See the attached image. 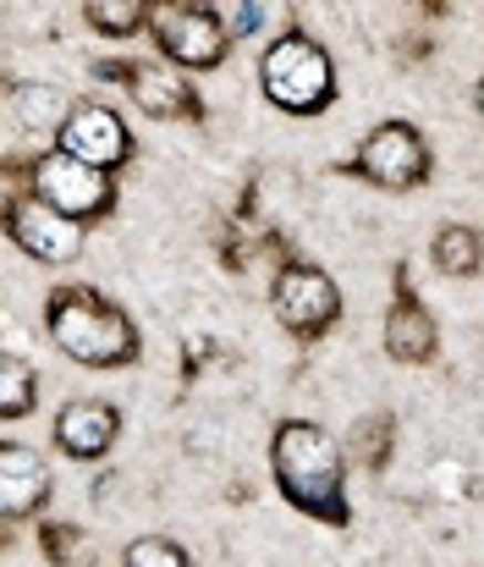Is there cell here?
<instances>
[{"instance_id":"1","label":"cell","mask_w":484,"mask_h":567,"mask_svg":"<svg viewBox=\"0 0 484 567\" xmlns=\"http://www.w3.org/2000/svg\"><path fill=\"white\" fill-rule=\"evenodd\" d=\"M270 468H276V485L281 496L320 518V524H352V507H347V457L336 446V435L315 424V419H287L276 424V441H270Z\"/></svg>"},{"instance_id":"2","label":"cell","mask_w":484,"mask_h":567,"mask_svg":"<svg viewBox=\"0 0 484 567\" xmlns=\"http://www.w3.org/2000/svg\"><path fill=\"white\" fill-rule=\"evenodd\" d=\"M50 342L83 370H122L138 359V326L89 287H55L44 303Z\"/></svg>"},{"instance_id":"3","label":"cell","mask_w":484,"mask_h":567,"mask_svg":"<svg viewBox=\"0 0 484 567\" xmlns=\"http://www.w3.org/2000/svg\"><path fill=\"white\" fill-rule=\"evenodd\" d=\"M259 89L287 116H320L336 100V61L325 55L320 39L292 28L259 55Z\"/></svg>"},{"instance_id":"4","label":"cell","mask_w":484,"mask_h":567,"mask_svg":"<svg viewBox=\"0 0 484 567\" xmlns=\"http://www.w3.org/2000/svg\"><path fill=\"white\" fill-rule=\"evenodd\" d=\"M150 33L165 50V61L176 72H209L226 61V17L215 6H193V0H171V6H155L150 11Z\"/></svg>"},{"instance_id":"5","label":"cell","mask_w":484,"mask_h":567,"mask_svg":"<svg viewBox=\"0 0 484 567\" xmlns=\"http://www.w3.org/2000/svg\"><path fill=\"white\" fill-rule=\"evenodd\" d=\"M28 183H33V198H44L50 209L72 215V220H100L116 209V183L61 150H44L28 161Z\"/></svg>"},{"instance_id":"6","label":"cell","mask_w":484,"mask_h":567,"mask_svg":"<svg viewBox=\"0 0 484 567\" xmlns=\"http://www.w3.org/2000/svg\"><path fill=\"white\" fill-rule=\"evenodd\" d=\"M352 172L385 193L424 188V183H430V144H424V133H419L413 122H380V127L358 144Z\"/></svg>"},{"instance_id":"7","label":"cell","mask_w":484,"mask_h":567,"mask_svg":"<svg viewBox=\"0 0 484 567\" xmlns=\"http://www.w3.org/2000/svg\"><path fill=\"white\" fill-rule=\"evenodd\" d=\"M270 303H276V320L292 337H325L341 320V287L325 276L320 265H303V259L281 265Z\"/></svg>"},{"instance_id":"8","label":"cell","mask_w":484,"mask_h":567,"mask_svg":"<svg viewBox=\"0 0 484 567\" xmlns=\"http://www.w3.org/2000/svg\"><path fill=\"white\" fill-rule=\"evenodd\" d=\"M6 231L17 237L22 254H33L39 265H72L83 254V220L50 209L33 193H11L6 198Z\"/></svg>"},{"instance_id":"9","label":"cell","mask_w":484,"mask_h":567,"mask_svg":"<svg viewBox=\"0 0 484 567\" xmlns=\"http://www.w3.org/2000/svg\"><path fill=\"white\" fill-rule=\"evenodd\" d=\"M55 150L111 177L116 166H127V161H133V150H138V144H133L127 122H122L111 105H89V100H83V105H72V116H66V127H61Z\"/></svg>"},{"instance_id":"10","label":"cell","mask_w":484,"mask_h":567,"mask_svg":"<svg viewBox=\"0 0 484 567\" xmlns=\"http://www.w3.org/2000/svg\"><path fill=\"white\" fill-rule=\"evenodd\" d=\"M105 72L122 78L133 105L155 122H198L204 116V100L193 94V83L171 61H127V66H105Z\"/></svg>"},{"instance_id":"11","label":"cell","mask_w":484,"mask_h":567,"mask_svg":"<svg viewBox=\"0 0 484 567\" xmlns=\"http://www.w3.org/2000/svg\"><path fill=\"white\" fill-rule=\"evenodd\" d=\"M116 435H122V413H116L105 396H78V402H66L61 419H55V446H61L66 457H78V463L105 457V452L116 446Z\"/></svg>"},{"instance_id":"12","label":"cell","mask_w":484,"mask_h":567,"mask_svg":"<svg viewBox=\"0 0 484 567\" xmlns=\"http://www.w3.org/2000/svg\"><path fill=\"white\" fill-rule=\"evenodd\" d=\"M385 353L397 364H430L441 353V337H435V320L424 315V303L413 298V281L408 270L397 265V303L385 315Z\"/></svg>"},{"instance_id":"13","label":"cell","mask_w":484,"mask_h":567,"mask_svg":"<svg viewBox=\"0 0 484 567\" xmlns=\"http://www.w3.org/2000/svg\"><path fill=\"white\" fill-rule=\"evenodd\" d=\"M44 496H50V468H44V457L6 441V446H0V513H6V524L39 513Z\"/></svg>"},{"instance_id":"14","label":"cell","mask_w":484,"mask_h":567,"mask_svg":"<svg viewBox=\"0 0 484 567\" xmlns=\"http://www.w3.org/2000/svg\"><path fill=\"white\" fill-rule=\"evenodd\" d=\"M6 105H11V127H22V133H55L61 138V127L72 116L66 94L50 89V83H11Z\"/></svg>"},{"instance_id":"15","label":"cell","mask_w":484,"mask_h":567,"mask_svg":"<svg viewBox=\"0 0 484 567\" xmlns=\"http://www.w3.org/2000/svg\"><path fill=\"white\" fill-rule=\"evenodd\" d=\"M430 259H435V270H446V276H480V265H484L480 231H468V226H446V231H435Z\"/></svg>"},{"instance_id":"16","label":"cell","mask_w":484,"mask_h":567,"mask_svg":"<svg viewBox=\"0 0 484 567\" xmlns=\"http://www.w3.org/2000/svg\"><path fill=\"white\" fill-rule=\"evenodd\" d=\"M150 11H155V6H144V0H89V6H83L89 28H100V33H111V39L138 33V22H144Z\"/></svg>"},{"instance_id":"17","label":"cell","mask_w":484,"mask_h":567,"mask_svg":"<svg viewBox=\"0 0 484 567\" xmlns=\"http://www.w3.org/2000/svg\"><path fill=\"white\" fill-rule=\"evenodd\" d=\"M33 402H39V375L22 359H6L0 364V419H22L33 413Z\"/></svg>"},{"instance_id":"18","label":"cell","mask_w":484,"mask_h":567,"mask_svg":"<svg viewBox=\"0 0 484 567\" xmlns=\"http://www.w3.org/2000/svg\"><path fill=\"white\" fill-rule=\"evenodd\" d=\"M391 441H397V424H391V413H369V419L352 430V457H358L363 468H385V457H391Z\"/></svg>"},{"instance_id":"19","label":"cell","mask_w":484,"mask_h":567,"mask_svg":"<svg viewBox=\"0 0 484 567\" xmlns=\"http://www.w3.org/2000/svg\"><path fill=\"white\" fill-rule=\"evenodd\" d=\"M39 546L55 567H89V551H83V535L72 524H44L39 529Z\"/></svg>"},{"instance_id":"20","label":"cell","mask_w":484,"mask_h":567,"mask_svg":"<svg viewBox=\"0 0 484 567\" xmlns=\"http://www.w3.org/2000/svg\"><path fill=\"white\" fill-rule=\"evenodd\" d=\"M122 567H193V563H187V551H182L176 540H165V535H144V540H133V546H127Z\"/></svg>"},{"instance_id":"21","label":"cell","mask_w":484,"mask_h":567,"mask_svg":"<svg viewBox=\"0 0 484 567\" xmlns=\"http://www.w3.org/2000/svg\"><path fill=\"white\" fill-rule=\"evenodd\" d=\"M220 17H226V33H248L254 22H265L259 6H231V11H220Z\"/></svg>"},{"instance_id":"22","label":"cell","mask_w":484,"mask_h":567,"mask_svg":"<svg viewBox=\"0 0 484 567\" xmlns=\"http://www.w3.org/2000/svg\"><path fill=\"white\" fill-rule=\"evenodd\" d=\"M474 100H480V111H484V78H480V89H474Z\"/></svg>"}]
</instances>
